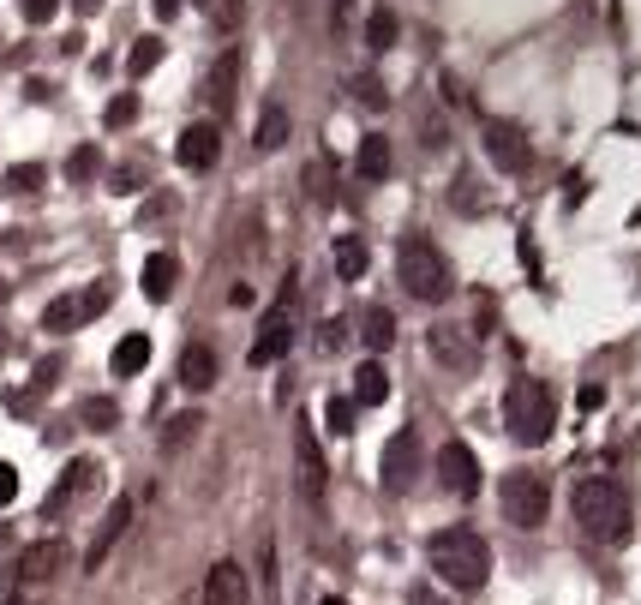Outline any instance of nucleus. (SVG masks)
<instances>
[{"mask_svg": "<svg viewBox=\"0 0 641 605\" xmlns=\"http://www.w3.org/2000/svg\"><path fill=\"white\" fill-rule=\"evenodd\" d=\"M204 6H216V0H204Z\"/></svg>", "mask_w": 641, "mask_h": 605, "instance_id": "obj_48", "label": "nucleus"}, {"mask_svg": "<svg viewBox=\"0 0 641 605\" xmlns=\"http://www.w3.org/2000/svg\"><path fill=\"white\" fill-rule=\"evenodd\" d=\"M6 186H12V192H36V186H42V162H18V168L6 174Z\"/></svg>", "mask_w": 641, "mask_h": 605, "instance_id": "obj_34", "label": "nucleus"}, {"mask_svg": "<svg viewBox=\"0 0 641 605\" xmlns=\"http://www.w3.org/2000/svg\"><path fill=\"white\" fill-rule=\"evenodd\" d=\"M378 480H384L390 498H402V492L420 480V432H414V426H402V432L384 444V456H378Z\"/></svg>", "mask_w": 641, "mask_h": 605, "instance_id": "obj_8", "label": "nucleus"}, {"mask_svg": "<svg viewBox=\"0 0 641 605\" xmlns=\"http://www.w3.org/2000/svg\"><path fill=\"white\" fill-rule=\"evenodd\" d=\"M438 480H444V492L474 498V492H480V456H474L462 438H450V444L438 450Z\"/></svg>", "mask_w": 641, "mask_h": 605, "instance_id": "obj_11", "label": "nucleus"}, {"mask_svg": "<svg viewBox=\"0 0 641 605\" xmlns=\"http://www.w3.org/2000/svg\"><path fill=\"white\" fill-rule=\"evenodd\" d=\"M354 96H360L366 108H384V102H390V90H384V84H378L372 72H366V78H354Z\"/></svg>", "mask_w": 641, "mask_h": 605, "instance_id": "obj_35", "label": "nucleus"}, {"mask_svg": "<svg viewBox=\"0 0 641 605\" xmlns=\"http://www.w3.org/2000/svg\"><path fill=\"white\" fill-rule=\"evenodd\" d=\"M66 174H72V180H90V174H102V150H96V144H78V150L66 156Z\"/></svg>", "mask_w": 641, "mask_h": 605, "instance_id": "obj_32", "label": "nucleus"}, {"mask_svg": "<svg viewBox=\"0 0 641 605\" xmlns=\"http://www.w3.org/2000/svg\"><path fill=\"white\" fill-rule=\"evenodd\" d=\"M108 192H138V168H114V174H108Z\"/></svg>", "mask_w": 641, "mask_h": 605, "instance_id": "obj_39", "label": "nucleus"}, {"mask_svg": "<svg viewBox=\"0 0 641 605\" xmlns=\"http://www.w3.org/2000/svg\"><path fill=\"white\" fill-rule=\"evenodd\" d=\"M60 0H24V24H54Z\"/></svg>", "mask_w": 641, "mask_h": 605, "instance_id": "obj_38", "label": "nucleus"}, {"mask_svg": "<svg viewBox=\"0 0 641 605\" xmlns=\"http://www.w3.org/2000/svg\"><path fill=\"white\" fill-rule=\"evenodd\" d=\"M318 605H348V600H318Z\"/></svg>", "mask_w": 641, "mask_h": 605, "instance_id": "obj_46", "label": "nucleus"}, {"mask_svg": "<svg viewBox=\"0 0 641 605\" xmlns=\"http://www.w3.org/2000/svg\"><path fill=\"white\" fill-rule=\"evenodd\" d=\"M384 396H390V372H384L378 360H366V366L354 372V402H360V408H378Z\"/></svg>", "mask_w": 641, "mask_h": 605, "instance_id": "obj_26", "label": "nucleus"}, {"mask_svg": "<svg viewBox=\"0 0 641 605\" xmlns=\"http://www.w3.org/2000/svg\"><path fill=\"white\" fill-rule=\"evenodd\" d=\"M174 282H180V264H174V252H150L144 258V300H168L174 294Z\"/></svg>", "mask_w": 641, "mask_h": 605, "instance_id": "obj_20", "label": "nucleus"}, {"mask_svg": "<svg viewBox=\"0 0 641 605\" xmlns=\"http://www.w3.org/2000/svg\"><path fill=\"white\" fill-rule=\"evenodd\" d=\"M6 300H12V288H6V282H0V306H6Z\"/></svg>", "mask_w": 641, "mask_h": 605, "instance_id": "obj_45", "label": "nucleus"}, {"mask_svg": "<svg viewBox=\"0 0 641 605\" xmlns=\"http://www.w3.org/2000/svg\"><path fill=\"white\" fill-rule=\"evenodd\" d=\"M498 504H504V522H516V528H540V522L552 516V486H546V474L516 468V474H504Z\"/></svg>", "mask_w": 641, "mask_h": 605, "instance_id": "obj_5", "label": "nucleus"}, {"mask_svg": "<svg viewBox=\"0 0 641 605\" xmlns=\"http://www.w3.org/2000/svg\"><path fill=\"white\" fill-rule=\"evenodd\" d=\"M552 426H558V396H552V384H546V378H516V384L504 390V432L534 450V444L552 438Z\"/></svg>", "mask_w": 641, "mask_h": 605, "instance_id": "obj_3", "label": "nucleus"}, {"mask_svg": "<svg viewBox=\"0 0 641 605\" xmlns=\"http://www.w3.org/2000/svg\"><path fill=\"white\" fill-rule=\"evenodd\" d=\"M18 498V474H12V462H0V510Z\"/></svg>", "mask_w": 641, "mask_h": 605, "instance_id": "obj_40", "label": "nucleus"}, {"mask_svg": "<svg viewBox=\"0 0 641 605\" xmlns=\"http://www.w3.org/2000/svg\"><path fill=\"white\" fill-rule=\"evenodd\" d=\"M486 156H492L504 174H522V168L534 162V144H528V132H522L516 120H486Z\"/></svg>", "mask_w": 641, "mask_h": 605, "instance_id": "obj_9", "label": "nucleus"}, {"mask_svg": "<svg viewBox=\"0 0 641 605\" xmlns=\"http://www.w3.org/2000/svg\"><path fill=\"white\" fill-rule=\"evenodd\" d=\"M252 144H258V150H282V144H288V108H282V102H264V114H258V126H252Z\"/></svg>", "mask_w": 641, "mask_h": 605, "instance_id": "obj_23", "label": "nucleus"}, {"mask_svg": "<svg viewBox=\"0 0 641 605\" xmlns=\"http://www.w3.org/2000/svg\"><path fill=\"white\" fill-rule=\"evenodd\" d=\"M12 605H18V600H12Z\"/></svg>", "mask_w": 641, "mask_h": 605, "instance_id": "obj_49", "label": "nucleus"}, {"mask_svg": "<svg viewBox=\"0 0 641 605\" xmlns=\"http://www.w3.org/2000/svg\"><path fill=\"white\" fill-rule=\"evenodd\" d=\"M414 605H438V600H432V594H426V588H414Z\"/></svg>", "mask_w": 641, "mask_h": 605, "instance_id": "obj_43", "label": "nucleus"}, {"mask_svg": "<svg viewBox=\"0 0 641 605\" xmlns=\"http://www.w3.org/2000/svg\"><path fill=\"white\" fill-rule=\"evenodd\" d=\"M96 6H102V0H78V12H96Z\"/></svg>", "mask_w": 641, "mask_h": 605, "instance_id": "obj_44", "label": "nucleus"}, {"mask_svg": "<svg viewBox=\"0 0 641 605\" xmlns=\"http://www.w3.org/2000/svg\"><path fill=\"white\" fill-rule=\"evenodd\" d=\"M426 348H432L450 372H474V360H480V348H474V336H468L462 324H432Z\"/></svg>", "mask_w": 641, "mask_h": 605, "instance_id": "obj_15", "label": "nucleus"}, {"mask_svg": "<svg viewBox=\"0 0 641 605\" xmlns=\"http://www.w3.org/2000/svg\"><path fill=\"white\" fill-rule=\"evenodd\" d=\"M198 432H204V414H174V420L162 426V450L174 456V450H186V444H192Z\"/></svg>", "mask_w": 641, "mask_h": 605, "instance_id": "obj_29", "label": "nucleus"}, {"mask_svg": "<svg viewBox=\"0 0 641 605\" xmlns=\"http://www.w3.org/2000/svg\"><path fill=\"white\" fill-rule=\"evenodd\" d=\"M330 258H336V276H342V282H360V276H366V264H372V252H366V240H360V234H342Z\"/></svg>", "mask_w": 641, "mask_h": 605, "instance_id": "obj_24", "label": "nucleus"}, {"mask_svg": "<svg viewBox=\"0 0 641 605\" xmlns=\"http://www.w3.org/2000/svg\"><path fill=\"white\" fill-rule=\"evenodd\" d=\"M126 528H132V498H114L108 516H102V528H96V540H90V552H84V576H96L108 564V552L126 540Z\"/></svg>", "mask_w": 641, "mask_h": 605, "instance_id": "obj_12", "label": "nucleus"}, {"mask_svg": "<svg viewBox=\"0 0 641 605\" xmlns=\"http://www.w3.org/2000/svg\"><path fill=\"white\" fill-rule=\"evenodd\" d=\"M396 276H402V288H408L414 300H426V306H438V300L456 294V270H450V258H444L426 234H408V240L396 246Z\"/></svg>", "mask_w": 641, "mask_h": 605, "instance_id": "obj_4", "label": "nucleus"}, {"mask_svg": "<svg viewBox=\"0 0 641 605\" xmlns=\"http://www.w3.org/2000/svg\"><path fill=\"white\" fill-rule=\"evenodd\" d=\"M78 420H84L90 432H114V426H120V402H114V396H84V402H78Z\"/></svg>", "mask_w": 641, "mask_h": 605, "instance_id": "obj_27", "label": "nucleus"}, {"mask_svg": "<svg viewBox=\"0 0 641 605\" xmlns=\"http://www.w3.org/2000/svg\"><path fill=\"white\" fill-rule=\"evenodd\" d=\"M156 60H162V42H156V36H138V42H132V54H126V72H132V78H144Z\"/></svg>", "mask_w": 641, "mask_h": 605, "instance_id": "obj_31", "label": "nucleus"}, {"mask_svg": "<svg viewBox=\"0 0 641 605\" xmlns=\"http://www.w3.org/2000/svg\"><path fill=\"white\" fill-rule=\"evenodd\" d=\"M174 156H180V168L204 174V168H216V156H222V132H216L210 120H198V126H186V132H180Z\"/></svg>", "mask_w": 641, "mask_h": 605, "instance_id": "obj_14", "label": "nucleus"}, {"mask_svg": "<svg viewBox=\"0 0 641 605\" xmlns=\"http://www.w3.org/2000/svg\"><path fill=\"white\" fill-rule=\"evenodd\" d=\"M0 354H6V336H0Z\"/></svg>", "mask_w": 641, "mask_h": 605, "instance_id": "obj_47", "label": "nucleus"}, {"mask_svg": "<svg viewBox=\"0 0 641 605\" xmlns=\"http://www.w3.org/2000/svg\"><path fill=\"white\" fill-rule=\"evenodd\" d=\"M426 564H432V576H438L444 588L480 594L486 576H492V546H486L474 528H444V534L426 540Z\"/></svg>", "mask_w": 641, "mask_h": 605, "instance_id": "obj_1", "label": "nucleus"}, {"mask_svg": "<svg viewBox=\"0 0 641 605\" xmlns=\"http://www.w3.org/2000/svg\"><path fill=\"white\" fill-rule=\"evenodd\" d=\"M252 600V588H246V570L240 564H216L210 576H204V605H246Z\"/></svg>", "mask_w": 641, "mask_h": 605, "instance_id": "obj_17", "label": "nucleus"}, {"mask_svg": "<svg viewBox=\"0 0 641 605\" xmlns=\"http://www.w3.org/2000/svg\"><path fill=\"white\" fill-rule=\"evenodd\" d=\"M102 120H108V126H132V120H138V96H114V102L102 108Z\"/></svg>", "mask_w": 641, "mask_h": 605, "instance_id": "obj_33", "label": "nucleus"}, {"mask_svg": "<svg viewBox=\"0 0 641 605\" xmlns=\"http://www.w3.org/2000/svg\"><path fill=\"white\" fill-rule=\"evenodd\" d=\"M288 348H294V276H288L282 300L264 312V324H258V342L246 348V360H252V366H276Z\"/></svg>", "mask_w": 641, "mask_h": 605, "instance_id": "obj_6", "label": "nucleus"}, {"mask_svg": "<svg viewBox=\"0 0 641 605\" xmlns=\"http://www.w3.org/2000/svg\"><path fill=\"white\" fill-rule=\"evenodd\" d=\"M294 468H300V498L318 504L324 486H330V468H324V450H318V438H312V420L294 426Z\"/></svg>", "mask_w": 641, "mask_h": 605, "instance_id": "obj_10", "label": "nucleus"}, {"mask_svg": "<svg viewBox=\"0 0 641 605\" xmlns=\"http://www.w3.org/2000/svg\"><path fill=\"white\" fill-rule=\"evenodd\" d=\"M354 168H360V180H390V168H396V156H390V138L384 132H366L360 138V156H354Z\"/></svg>", "mask_w": 641, "mask_h": 605, "instance_id": "obj_19", "label": "nucleus"}, {"mask_svg": "<svg viewBox=\"0 0 641 605\" xmlns=\"http://www.w3.org/2000/svg\"><path fill=\"white\" fill-rule=\"evenodd\" d=\"M216 372H222V366H216V348H210V342H186V354H180V384H186L192 396H204V390L216 384Z\"/></svg>", "mask_w": 641, "mask_h": 605, "instance_id": "obj_16", "label": "nucleus"}, {"mask_svg": "<svg viewBox=\"0 0 641 605\" xmlns=\"http://www.w3.org/2000/svg\"><path fill=\"white\" fill-rule=\"evenodd\" d=\"M210 18H216L222 30H234V24L246 18V0H216V6H210Z\"/></svg>", "mask_w": 641, "mask_h": 605, "instance_id": "obj_37", "label": "nucleus"}, {"mask_svg": "<svg viewBox=\"0 0 641 605\" xmlns=\"http://www.w3.org/2000/svg\"><path fill=\"white\" fill-rule=\"evenodd\" d=\"M150 12H156V18H174V12H180V0H150Z\"/></svg>", "mask_w": 641, "mask_h": 605, "instance_id": "obj_41", "label": "nucleus"}, {"mask_svg": "<svg viewBox=\"0 0 641 605\" xmlns=\"http://www.w3.org/2000/svg\"><path fill=\"white\" fill-rule=\"evenodd\" d=\"M306 192H312L318 204L330 198V168H324V162H306Z\"/></svg>", "mask_w": 641, "mask_h": 605, "instance_id": "obj_36", "label": "nucleus"}, {"mask_svg": "<svg viewBox=\"0 0 641 605\" xmlns=\"http://www.w3.org/2000/svg\"><path fill=\"white\" fill-rule=\"evenodd\" d=\"M234 90H240V48H228V54L210 66V78H204V96L216 102V114L234 108Z\"/></svg>", "mask_w": 641, "mask_h": 605, "instance_id": "obj_18", "label": "nucleus"}, {"mask_svg": "<svg viewBox=\"0 0 641 605\" xmlns=\"http://www.w3.org/2000/svg\"><path fill=\"white\" fill-rule=\"evenodd\" d=\"M348 6H354V0H330V18H336V30H342V18H348Z\"/></svg>", "mask_w": 641, "mask_h": 605, "instance_id": "obj_42", "label": "nucleus"}, {"mask_svg": "<svg viewBox=\"0 0 641 605\" xmlns=\"http://www.w3.org/2000/svg\"><path fill=\"white\" fill-rule=\"evenodd\" d=\"M354 414H360V402H354V396H330V402H324V426H330L336 438H348V432H354Z\"/></svg>", "mask_w": 641, "mask_h": 605, "instance_id": "obj_30", "label": "nucleus"}, {"mask_svg": "<svg viewBox=\"0 0 641 605\" xmlns=\"http://www.w3.org/2000/svg\"><path fill=\"white\" fill-rule=\"evenodd\" d=\"M108 366H114V378H138V372L150 366V336H144V330L120 336V342H114V360H108Z\"/></svg>", "mask_w": 641, "mask_h": 605, "instance_id": "obj_21", "label": "nucleus"}, {"mask_svg": "<svg viewBox=\"0 0 641 605\" xmlns=\"http://www.w3.org/2000/svg\"><path fill=\"white\" fill-rule=\"evenodd\" d=\"M66 564H72V546H66V540H30L12 570H18L24 582H48V576H60Z\"/></svg>", "mask_w": 641, "mask_h": 605, "instance_id": "obj_13", "label": "nucleus"}, {"mask_svg": "<svg viewBox=\"0 0 641 605\" xmlns=\"http://www.w3.org/2000/svg\"><path fill=\"white\" fill-rule=\"evenodd\" d=\"M84 492H96V462L90 456H78L66 474H60V486H54V498H48V510H60L66 498H84Z\"/></svg>", "mask_w": 641, "mask_h": 605, "instance_id": "obj_22", "label": "nucleus"}, {"mask_svg": "<svg viewBox=\"0 0 641 605\" xmlns=\"http://www.w3.org/2000/svg\"><path fill=\"white\" fill-rule=\"evenodd\" d=\"M108 300H114V288H108V282H90L84 294H60V300H48V306H42V330H54V336L84 330L96 312H108Z\"/></svg>", "mask_w": 641, "mask_h": 605, "instance_id": "obj_7", "label": "nucleus"}, {"mask_svg": "<svg viewBox=\"0 0 641 605\" xmlns=\"http://www.w3.org/2000/svg\"><path fill=\"white\" fill-rule=\"evenodd\" d=\"M360 342H366L372 354H384V348L396 342V318H390V306H366V312H360Z\"/></svg>", "mask_w": 641, "mask_h": 605, "instance_id": "obj_25", "label": "nucleus"}, {"mask_svg": "<svg viewBox=\"0 0 641 605\" xmlns=\"http://www.w3.org/2000/svg\"><path fill=\"white\" fill-rule=\"evenodd\" d=\"M570 510H576V528H582L588 540H600V546L630 540V492H624L612 474H588V480H576Z\"/></svg>", "mask_w": 641, "mask_h": 605, "instance_id": "obj_2", "label": "nucleus"}, {"mask_svg": "<svg viewBox=\"0 0 641 605\" xmlns=\"http://www.w3.org/2000/svg\"><path fill=\"white\" fill-rule=\"evenodd\" d=\"M396 30H402L396 12H390V6H372V18H366V48H378V54L396 48Z\"/></svg>", "mask_w": 641, "mask_h": 605, "instance_id": "obj_28", "label": "nucleus"}]
</instances>
